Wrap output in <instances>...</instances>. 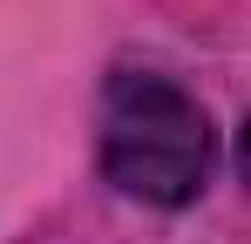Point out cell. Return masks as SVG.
Wrapping results in <instances>:
<instances>
[{
	"instance_id": "1",
	"label": "cell",
	"mask_w": 251,
	"mask_h": 244,
	"mask_svg": "<svg viewBox=\"0 0 251 244\" xmlns=\"http://www.w3.org/2000/svg\"><path fill=\"white\" fill-rule=\"evenodd\" d=\"M102 170L116 190L163 203V210L204 197L210 170H217L210 109L156 68L109 75V88H102Z\"/></svg>"
}]
</instances>
